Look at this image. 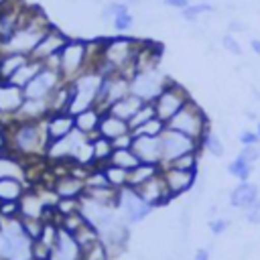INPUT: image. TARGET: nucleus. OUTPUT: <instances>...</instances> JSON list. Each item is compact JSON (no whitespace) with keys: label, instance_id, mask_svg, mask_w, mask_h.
<instances>
[{"label":"nucleus","instance_id":"29","mask_svg":"<svg viewBox=\"0 0 260 260\" xmlns=\"http://www.w3.org/2000/svg\"><path fill=\"white\" fill-rule=\"evenodd\" d=\"M102 110H98L95 106L93 108H87L79 114H75V130H79L81 134H85L87 138H93L98 134V128H100V120H102Z\"/></svg>","mask_w":260,"mask_h":260},{"label":"nucleus","instance_id":"26","mask_svg":"<svg viewBox=\"0 0 260 260\" xmlns=\"http://www.w3.org/2000/svg\"><path fill=\"white\" fill-rule=\"evenodd\" d=\"M49 114H51L49 100H30V98H26L22 108L18 110V114L12 120H16V122H39V120H45Z\"/></svg>","mask_w":260,"mask_h":260},{"label":"nucleus","instance_id":"22","mask_svg":"<svg viewBox=\"0 0 260 260\" xmlns=\"http://www.w3.org/2000/svg\"><path fill=\"white\" fill-rule=\"evenodd\" d=\"M51 189L61 199H81L85 193V181L73 173H65L53 179Z\"/></svg>","mask_w":260,"mask_h":260},{"label":"nucleus","instance_id":"8","mask_svg":"<svg viewBox=\"0 0 260 260\" xmlns=\"http://www.w3.org/2000/svg\"><path fill=\"white\" fill-rule=\"evenodd\" d=\"M191 100V95H189V91L183 87V85H179L177 81H173V79H169V83L160 89V93L152 100V106H154V112H156V118L158 120H162L165 124L187 104Z\"/></svg>","mask_w":260,"mask_h":260},{"label":"nucleus","instance_id":"37","mask_svg":"<svg viewBox=\"0 0 260 260\" xmlns=\"http://www.w3.org/2000/svg\"><path fill=\"white\" fill-rule=\"evenodd\" d=\"M81 260H112V252H110L108 244L100 238V240L87 244L85 248H81Z\"/></svg>","mask_w":260,"mask_h":260},{"label":"nucleus","instance_id":"2","mask_svg":"<svg viewBox=\"0 0 260 260\" xmlns=\"http://www.w3.org/2000/svg\"><path fill=\"white\" fill-rule=\"evenodd\" d=\"M138 39L134 37H110L104 39V51H102V63L98 65V71L102 75L120 73L128 79L136 75L134 59L140 49Z\"/></svg>","mask_w":260,"mask_h":260},{"label":"nucleus","instance_id":"13","mask_svg":"<svg viewBox=\"0 0 260 260\" xmlns=\"http://www.w3.org/2000/svg\"><path fill=\"white\" fill-rule=\"evenodd\" d=\"M167 83H169V77H165L158 69L140 71L130 79V93L138 95L142 102H152Z\"/></svg>","mask_w":260,"mask_h":260},{"label":"nucleus","instance_id":"14","mask_svg":"<svg viewBox=\"0 0 260 260\" xmlns=\"http://www.w3.org/2000/svg\"><path fill=\"white\" fill-rule=\"evenodd\" d=\"M87 136L81 134L79 130H73L71 134H67L65 138L59 140H51L45 152V160L49 162H63V160H73L75 150L79 148L81 142H85Z\"/></svg>","mask_w":260,"mask_h":260},{"label":"nucleus","instance_id":"45","mask_svg":"<svg viewBox=\"0 0 260 260\" xmlns=\"http://www.w3.org/2000/svg\"><path fill=\"white\" fill-rule=\"evenodd\" d=\"M165 128H167V124L162 120L152 118L146 124H142V126H138V128H134L130 132H132V136H160L165 132Z\"/></svg>","mask_w":260,"mask_h":260},{"label":"nucleus","instance_id":"3","mask_svg":"<svg viewBox=\"0 0 260 260\" xmlns=\"http://www.w3.org/2000/svg\"><path fill=\"white\" fill-rule=\"evenodd\" d=\"M51 26L53 24L49 22V18L41 8L28 6L24 12V22L6 43L0 45V53H22L30 57V53L35 51V47Z\"/></svg>","mask_w":260,"mask_h":260},{"label":"nucleus","instance_id":"11","mask_svg":"<svg viewBox=\"0 0 260 260\" xmlns=\"http://www.w3.org/2000/svg\"><path fill=\"white\" fill-rule=\"evenodd\" d=\"M128 93H130V79L128 77H124L120 73L104 75L102 85H100V93L95 100V108L102 112H108V108L112 104H116L118 100H122Z\"/></svg>","mask_w":260,"mask_h":260},{"label":"nucleus","instance_id":"12","mask_svg":"<svg viewBox=\"0 0 260 260\" xmlns=\"http://www.w3.org/2000/svg\"><path fill=\"white\" fill-rule=\"evenodd\" d=\"M63 77L59 71L55 69H49L43 65V69L24 85V98H30V100H49L53 95V91L63 85Z\"/></svg>","mask_w":260,"mask_h":260},{"label":"nucleus","instance_id":"60","mask_svg":"<svg viewBox=\"0 0 260 260\" xmlns=\"http://www.w3.org/2000/svg\"><path fill=\"white\" fill-rule=\"evenodd\" d=\"M250 49H252V51H254V53H256V55L260 57V37H258V39H252V41H250Z\"/></svg>","mask_w":260,"mask_h":260},{"label":"nucleus","instance_id":"27","mask_svg":"<svg viewBox=\"0 0 260 260\" xmlns=\"http://www.w3.org/2000/svg\"><path fill=\"white\" fill-rule=\"evenodd\" d=\"M128 132H130V126H128L126 120H122V118H118V116H114L110 112H104L102 114L100 128H98V134L100 136H104L108 140H116V138H120V136H124Z\"/></svg>","mask_w":260,"mask_h":260},{"label":"nucleus","instance_id":"33","mask_svg":"<svg viewBox=\"0 0 260 260\" xmlns=\"http://www.w3.org/2000/svg\"><path fill=\"white\" fill-rule=\"evenodd\" d=\"M102 171H104V175H106L108 185L114 187L116 191L128 187V175H130V171H126V169H122V167H116V165H112V162L102 165Z\"/></svg>","mask_w":260,"mask_h":260},{"label":"nucleus","instance_id":"43","mask_svg":"<svg viewBox=\"0 0 260 260\" xmlns=\"http://www.w3.org/2000/svg\"><path fill=\"white\" fill-rule=\"evenodd\" d=\"M73 238L77 240V244H79L81 248H85L87 244H91V242L100 240V232H98L89 221H85V223H81V225L73 232Z\"/></svg>","mask_w":260,"mask_h":260},{"label":"nucleus","instance_id":"25","mask_svg":"<svg viewBox=\"0 0 260 260\" xmlns=\"http://www.w3.org/2000/svg\"><path fill=\"white\" fill-rule=\"evenodd\" d=\"M158 61H160V47L154 45V43H150V41H142L140 43V49H138V55L134 59L136 73L158 69Z\"/></svg>","mask_w":260,"mask_h":260},{"label":"nucleus","instance_id":"44","mask_svg":"<svg viewBox=\"0 0 260 260\" xmlns=\"http://www.w3.org/2000/svg\"><path fill=\"white\" fill-rule=\"evenodd\" d=\"M152 118H156L154 106H152V102H144V104L140 106V110L130 118L128 126H130V130H134V128H138V126L146 124V122H148V120H152Z\"/></svg>","mask_w":260,"mask_h":260},{"label":"nucleus","instance_id":"20","mask_svg":"<svg viewBox=\"0 0 260 260\" xmlns=\"http://www.w3.org/2000/svg\"><path fill=\"white\" fill-rule=\"evenodd\" d=\"M49 260H81V246L77 244V240L73 238L71 232L67 230H59L55 244L51 246V254Z\"/></svg>","mask_w":260,"mask_h":260},{"label":"nucleus","instance_id":"15","mask_svg":"<svg viewBox=\"0 0 260 260\" xmlns=\"http://www.w3.org/2000/svg\"><path fill=\"white\" fill-rule=\"evenodd\" d=\"M160 173H162V179H165L167 189L173 199L189 193L197 185V171H181V169L165 167Z\"/></svg>","mask_w":260,"mask_h":260},{"label":"nucleus","instance_id":"40","mask_svg":"<svg viewBox=\"0 0 260 260\" xmlns=\"http://www.w3.org/2000/svg\"><path fill=\"white\" fill-rule=\"evenodd\" d=\"M213 10H215V6H213L211 2L201 0V2H191L189 6H185V8L181 10V16H183L187 22H197V18H199L201 14H207V12H213Z\"/></svg>","mask_w":260,"mask_h":260},{"label":"nucleus","instance_id":"51","mask_svg":"<svg viewBox=\"0 0 260 260\" xmlns=\"http://www.w3.org/2000/svg\"><path fill=\"white\" fill-rule=\"evenodd\" d=\"M221 47H223L228 53H232V55H242V45L238 43L236 35H232V32H225V35L221 37Z\"/></svg>","mask_w":260,"mask_h":260},{"label":"nucleus","instance_id":"56","mask_svg":"<svg viewBox=\"0 0 260 260\" xmlns=\"http://www.w3.org/2000/svg\"><path fill=\"white\" fill-rule=\"evenodd\" d=\"M8 156V128L6 124H0V158Z\"/></svg>","mask_w":260,"mask_h":260},{"label":"nucleus","instance_id":"62","mask_svg":"<svg viewBox=\"0 0 260 260\" xmlns=\"http://www.w3.org/2000/svg\"><path fill=\"white\" fill-rule=\"evenodd\" d=\"M8 2H10V0H0V8H2V6H6Z\"/></svg>","mask_w":260,"mask_h":260},{"label":"nucleus","instance_id":"49","mask_svg":"<svg viewBox=\"0 0 260 260\" xmlns=\"http://www.w3.org/2000/svg\"><path fill=\"white\" fill-rule=\"evenodd\" d=\"M124 10H130V6L126 2H108L106 8L102 10V20L104 22H112L114 16L120 14V12H124Z\"/></svg>","mask_w":260,"mask_h":260},{"label":"nucleus","instance_id":"32","mask_svg":"<svg viewBox=\"0 0 260 260\" xmlns=\"http://www.w3.org/2000/svg\"><path fill=\"white\" fill-rule=\"evenodd\" d=\"M162 171V167L160 165H150V162H140L138 167H134L132 171H130V175H128V187H140L142 183H146L148 179H152V177H156L158 173Z\"/></svg>","mask_w":260,"mask_h":260},{"label":"nucleus","instance_id":"39","mask_svg":"<svg viewBox=\"0 0 260 260\" xmlns=\"http://www.w3.org/2000/svg\"><path fill=\"white\" fill-rule=\"evenodd\" d=\"M252 171H254V165L250 160H246L242 154H238L234 160H230L228 165V173L232 177H236L238 181H250L252 177Z\"/></svg>","mask_w":260,"mask_h":260},{"label":"nucleus","instance_id":"31","mask_svg":"<svg viewBox=\"0 0 260 260\" xmlns=\"http://www.w3.org/2000/svg\"><path fill=\"white\" fill-rule=\"evenodd\" d=\"M26 61L28 55L22 53H0V81H10Z\"/></svg>","mask_w":260,"mask_h":260},{"label":"nucleus","instance_id":"54","mask_svg":"<svg viewBox=\"0 0 260 260\" xmlns=\"http://www.w3.org/2000/svg\"><path fill=\"white\" fill-rule=\"evenodd\" d=\"M240 154H242V156H244L246 160H250L252 165H256V162L260 160V144H252V146H242Z\"/></svg>","mask_w":260,"mask_h":260},{"label":"nucleus","instance_id":"7","mask_svg":"<svg viewBox=\"0 0 260 260\" xmlns=\"http://www.w3.org/2000/svg\"><path fill=\"white\" fill-rule=\"evenodd\" d=\"M83 71H87V41L69 39L59 53V73L65 83H71Z\"/></svg>","mask_w":260,"mask_h":260},{"label":"nucleus","instance_id":"58","mask_svg":"<svg viewBox=\"0 0 260 260\" xmlns=\"http://www.w3.org/2000/svg\"><path fill=\"white\" fill-rule=\"evenodd\" d=\"M165 6H173V8H179V10H183L185 6H189L191 4V0H160Z\"/></svg>","mask_w":260,"mask_h":260},{"label":"nucleus","instance_id":"23","mask_svg":"<svg viewBox=\"0 0 260 260\" xmlns=\"http://www.w3.org/2000/svg\"><path fill=\"white\" fill-rule=\"evenodd\" d=\"M45 128H47L49 142L65 138L67 134L75 130V116L69 112H53L45 118Z\"/></svg>","mask_w":260,"mask_h":260},{"label":"nucleus","instance_id":"24","mask_svg":"<svg viewBox=\"0 0 260 260\" xmlns=\"http://www.w3.org/2000/svg\"><path fill=\"white\" fill-rule=\"evenodd\" d=\"M18 207H20V217H37V219H43L45 209L49 207V203L45 201L43 193L35 187V189H26V193L18 201Z\"/></svg>","mask_w":260,"mask_h":260},{"label":"nucleus","instance_id":"1","mask_svg":"<svg viewBox=\"0 0 260 260\" xmlns=\"http://www.w3.org/2000/svg\"><path fill=\"white\" fill-rule=\"evenodd\" d=\"M8 128V156L22 160H41L45 158L49 136L45 120L39 122H16L10 120Z\"/></svg>","mask_w":260,"mask_h":260},{"label":"nucleus","instance_id":"5","mask_svg":"<svg viewBox=\"0 0 260 260\" xmlns=\"http://www.w3.org/2000/svg\"><path fill=\"white\" fill-rule=\"evenodd\" d=\"M102 79H104V75L98 69H87L79 77H75L69 83L71 100H69V110L67 112L75 116V114H79L87 108H93L95 100H98V93H100Z\"/></svg>","mask_w":260,"mask_h":260},{"label":"nucleus","instance_id":"4","mask_svg":"<svg viewBox=\"0 0 260 260\" xmlns=\"http://www.w3.org/2000/svg\"><path fill=\"white\" fill-rule=\"evenodd\" d=\"M0 260H35L32 258V242L22 223L20 217H10L4 219L0 217Z\"/></svg>","mask_w":260,"mask_h":260},{"label":"nucleus","instance_id":"64","mask_svg":"<svg viewBox=\"0 0 260 260\" xmlns=\"http://www.w3.org/2000/svg\"><path fill=\"white\" fill-rule=\"evenodd\" d=\"M35 260H49V258H35Z\"/></svg>","mask_w":260,"mask_h":260},{"label":"nucleus","instance_id":"19","mask_svg":"<svg viewBox=\"0 0 260 260\" xmlns=\"http://www.w3.org/2000/svg\"><path fill=\"white\" fill-rule=\"evenodd\" d=\"M24 89L10 83V81H0V112L6 116V120L10 122L18 110L24 104Z\"/></svg>","mask_w":260,"mask_h":260},{"label":"nucleus","instance_id":"18","mask_svg":"<svg viewBox=\"0 0 260 260\" xmlns=\"http://www.w3.org/2000/svg\"><path fill=\"white\" fill-rule=\"evenodd\" d=\"M136 191H138V195H140L148 205H152V207L167 205V203L173 199L171 193H169V189H167V183H165V179H162V173H158L156 177H152V179H148L146 183H142L140 187H136Z\"/></svg>","mask_w":260,"mask_h":260},{"label":"nucleus","instance_id":"9","mask_svg":"<svg viewBox=\"0 0 260 260\" xmlns=\"http://www.w3.org/2000/svg\"><path fill=\"white\" fill-rule=\"evenodd\" d=\"M116 209L120 211V215L132 225V223H140L144 221L152 211L154 207L148 205L134 187H124L118 191V197H116Z\"/></svg>","mask_w":260,"mask_h":260},{"label":"nucleus","instance_id":"61","mask_svg":"<svg viewBox=\"0 0 260 260\" xmlns=\"http://www.w3.org/2000/svg\"><path fill=\"white\" fill-rule=\"evenodd\" d=\"M0 124H8V120H6V116L0 112Z\"/></svg>","mask_w":260,"mask_h":260},{"label":"nucleus","instance_id":"47","mask_svg":"<svg viewBox=\"0 0 260 260\" xmlns=\"http://www.w3.org/2000/svg\"><path fill=\"white\" fill-rule=\"evenodd\" d=\"M112 26H114L116 32H122V35L128 32V30L134 26V14H132L130 10H124V12L116 14L114 20H112Z\"/></svg>","mask_w":260,"mask_h":260},{"label":"nucleus","instance_id":"6","mask_svg":"<svg viewBox=\"0 0 260 260\" xmlns=\"http://www.w3.org/2000/svg\"><path fill=\"white\" fill-rule=\"evenodd\" d=\"M167 128L177 130V132H181V134H185V136H189V138L201 142L203 134L209 130V120H207V114L203 112V108H201L197 102L189 100V102L167 122Z\"/></svg>","mask_w":260,"mask_h":260},{"label":"nucleus","instance_id":"53","mask_svg":"<svg viewBox=\"0 0 260 260\" xmlns=\"http://www.w3.org/2000/svg\"><path fill=\"white\" fill-rule=\"evenodd\" d=\"M240 144L242 146H252V144H260V136L256 130H242L240 136H238Z\"/></svg>","mask_w":260,"mask_h":260},{"label":"nucleus","instance_id":"57","mask_svg":"<svg viewBox=\"0 0 260 260\" xmlns=\"http://www.w3.org/2000/svg\"><path fill=\"white\" fill-rule=\"evenodd\" d=\"M228 28H230L232 35H234V32H246V30H248V26H246L242 20H230Z\"/></svg>","mask_w":260,"mask_h":260},{"label":"nucleus","instance_id":"38","mask_svg":"<svg viewBox=\"0 0 260 260\" xmlns=\"http://www.w3.org/2000/svg\"><path fill=\"white\" fill-rule=\"evenodd\" d=\"M69 100H71L69 83L59 85V87L53 91V95L49 98V110H51V114H53V112H67V110H69Z\"/></svg>","mask_w":260,"mask_h":260},{"label":"nucleus","instance_id":"10","mask_svg":"<svg viewBox=\"0 0 260 260\" xmlns=\"http://www.w3.org/2000/svg\"><path fill=\"white\" fill-rule=\"evenodd\" d=\"M160 140H162V165L160 167L169 165L171 160H175L181 154L201 150L199 140H193V138H189L177 130H171V128H165V132L160 134Z\"/></svg>","mask_w":260,"mask_h":260},{"label":"nucleus","instance_id":"41","mask_svg":"<svg viewBox=\"0 0 260 260\" xmlns=\"http://www.w3.org/2000/svg\"><path fill=\"white\" fill-rule=\"evenodd\" d=\"M201 148H205L211 156H223V152H225L223 140H221L219 134H215L211 128L203 134V138H201Z\"/></svg>","mask_w":260,"mask_h":260},{"label":"nucleus","instance_id":"21","mask_svg":"<svg viewBox=\"0 0 260 260\" xmlns=\"http://www.w3.org/2000/svg\"><path fill=\"white\" fill-rule=\"evenodd\" d=\"M260 199V189L256 183L252 181H240L234 189H230L228 193V205L232 209H240L246 211L252 203H256Z\"/></svg>","mask_w":260,"mask_h":260},{"label":"nucleus","instance_id":"16","mask_svg":"<svg viewBox=\"0 0 260 260\" xmlns=\"http://www.w3.org/2000/svg\"><path fill=\"white\" fill-rule=\"evenodd\" d=\"M67 41H69V37H67L63 30H59L57 26H51V28L43 35V39L39 41V45L35 47V51L30 53V59H37V61L45 63L49 57L59 55Z\"/></svg>","mask_w":260,"mask_h":260},{"label":"nucleus","instance_id":"59","mask_svg":"<svg viewBox=\"0 0 260 260\" xmlns=\"http://www.w3.org/2000/svg\"><path fill=\"white\" fill-rule=\"evenodd\" d=\"M209 258H211L209 248H197L193 254V260H209Z\"/></svg>","mask_w":260,"mask_h":260},{"label":"nucleus","instance_id":"63","mask_svg":"<svg viewBox=\"0 0 260 260\" xmlns=\"http://www.w3.org/2000/svg\"><path fill=\"white\" fill-rule=\"evenodd\" d=\"M256 132H258V136H260V122H258V126H256Z\"/></svg>","mask_w":260,"mask_h":260},{"label":"nucleus","instance_id":"55","mask_svg":"<svg viewBox=\"0 0 260 260\" xmlns=\"http://www.w3.org/2000/svg\"><path fill=\"white\" fill-rule=\"evenodd\" d=\"M49 254H51V246L43 244L41 240L32 242V258H49Z\"/></svg>","mask_w":260,"mask_h":260},{"label":"nucleus","instance_id":"42","mask_svg":"<svg viewBox=\"0 0 260 260\" xmlns=\"http://www.w3.org/2000/svg\"><path fill=\"white\" fill-rule=\"evenodd\" d=\"M165 167H173V169H181V171H199V152H187L177 156L175 160H171ZM162 167V169H165Z\"/></svg>","mask_w":260,"mask_h":260},{"label":"nucleus","instance_id":"35","mask_svg":"<svg viewBox=\"0 0 260 260\" xmlns=\"http://www.w3.org/2000/svg\"><path fill=\"white\" fill-rule=\"evenodd\" d=\"M89 140H91V146H93V160H95V167L106 165V162L110 160L112 152H114L112 140H108V138H104V136H100V134H95V136L89 138Z\"/></svg>","mask_w":260,"mask_h":260},{"label":"nucleus","instance_id":"28","mask_svg":"<svg viewBox=\"0 0 260 260\" xmlns=\"http://www.w3.org/2000/svg\"><path fill=\"white\" fill-rule=\"evenodd\" d=\"M26 193V185L16 175H0V203L8 201H20V197Z\"/></svg>","mask_w":260,"mask_h":260},{"label":"nucleus","instance_id":"34","mask_svg":"<svg viewBox=\"0 0 260 260\" xmlns=\"http://www.w3.org/2000/svg\"><path fill=\"white\" fill-rule=\"evenodd\" d=\"M41 69H43V63H41V61H37V59H30V57H28V61H26V63H24V65L14 73V75H12L10 83H14V85H18V87H22V89H24V85H26V83H28V81H30V79L41 71Z\"/></svg>","mask_w":260,"mask_h":260},{"label":"nucleus","instance_id":"52","mask_svg":"<svg viewBox=\"0 0 260 260\" xmlns=\"http://www.w3.org/2000/svg\"><path fill=\"white\" fill-rule=\"evenodd\" d=\"M244 219L248 223H254V225H260V199L256 203H252L246 211H244Z\"/></svg>","mask_w":260,"mask_h":260},{"label":"nucleus","instance_id":"50","mask_svg":"<svg viewBox=\"0 0 260 260\" xmlns=\"http://www.w3.org/2000/svg\"><path fill=\"white\" fill-rule=\"evenodd\" d=\"M207 225H209V232L217 238V236H221V234L228 232V228H230V219H228V217H221V215H215V217L209 219Z\"/></svg>","mask_w":260,"mask_h":260},{"label":"nucleus","instance_id":"46","mask_svg":"<svg viewBox=\"0 0 260 260\" xmlns=\"http://www.w3.org/2000/svg\"><path fill=\"white\" fill-rule=\"evenodd\" d=\"M53 207H55V211H57V215H59V219H61V217H65V215L77 213L79 207H81V199H61V197H59Z\"/></svg>","mask_w":260,"mask_h":260},{"label":"nucleus","instance_id":"36","mask_svg":"<svg viewBox=\"0 0 260 260\" xmlns=\"http://www.w3.org/2000/svg\"><path fill=\"white\" fill-rule=\"evenodd\" d=\"M108 162H112L116 167H122L126 171H132L134 167L140 165V160H138V156H136V152L132 148H114V152H112Z\"/></svg>","mask_w":260,"mask_h":260},{"label":"nucleus","instance_id":"17","mask_svg":"<svg viewBox=\"0 0 260 260\" xmlns=\"http://www.w3.org/2000/svg\"><path fill=\"white\" fill-rule=\"evenodd\" d=\"M132 150L140 162L162 165V140L160 136H134Z\"/></svg>","mask_w":260,"mask_h":260},{"label":"nucleus","instance_id":"30","mask_svg":"<svg viewBox=\"0 0 260 260\" xmlns=\"http://www.w3.org/2000/svg\"><path fill=\"white\" fill-rule=\"evenodd\" d=\"M142 104H144V102H142L138 95L128 93V95H124L122 100H118L116 104H112V106L108 108V112L114 114V116H118V118H122V120H126V122H130V118L140 110Z\"/></svg>","mask_w":260,"mask_h":260},{"label":"nucleus","instance_id":"48","mask_svg":"<svg viewBox=\"0 0 260 260\" xmlns=\"http://www.w3.org/2000/svg\"><path fill=\"white\" fill-rule=\"evenodd\" d=\"M20 223L26 232V236L30 240H39L41 238V232H43V225L45 221L43 219H37V217H20Z\"/></svg>","mask_w":260,"mask_h":260}]
</instances>
